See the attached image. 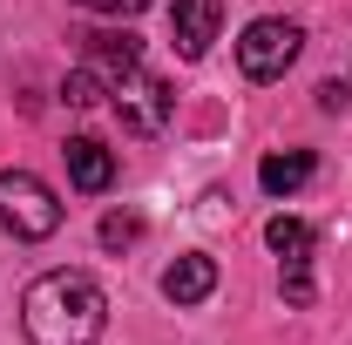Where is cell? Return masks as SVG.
Masks as SVG:
<instances>
[{
    "label": "cell",
    "mask_w": 352,
    "mask_h": 345,
    "mask_svg": "<svg viewBox=\"0 0 352 345\" xmlns=\"http://www.w3.org/2000/svg\"><path fill=\"white\" fill-rule=\"evenodd\" d=\"M109 325V298L88 271H41L21 291V332L28 345H95Z\"/></svg>",
    "instance_id": "obj_1"
},
{
    "label": "cell",
    "mask_w": 352,
    "mask_h": 345,
    "mask_svg": "<svg viewBox=\"0 0 352 345\" xmlns=\"http://www.w3.org/2000/svg\"><path fill=\"white\" fill-rule=\"evenodd\" d=\"M0 223H7L14 237L41 244V237L61 230V203H54V190H47L34 170H0Z\"/></svg>",
    "instance_id": "obj_2"
},
{
    "label": "cell",
    "mask_w": 352,
    "mask_h": 345,
    "mask_svg": "<svg viewBox=\"0 0 352 345\" xmlns=\"http://www.w3.org/2000/svg\"><path fill=\"white\" fill-rule=\"evenodd\" d=\"M298 47H305V34H298V21H251L244 27V41H237V68L251 75V82H278L292 61H298Z\"/></svg>",
    "instance_id": "obj_3"
},
{
    "label": "cell",
    "mask_w": 352,
    "mask_h": 345,
    "mask_svg": "<svg viewBox=\"0 0 352 345\" xmlns=\"http://www.w3.org/2000/svg\"><path fill=\"white\" fill-rule=\"evenodd\" d=\"M264 244L278 251V271H285V298L292 304H311V244H318V230H311L305 216H271L264 223Z\"/></svg>",
    "instance_id": "obj_4"
},
{
    "label": "cell",
    "mask_w": 352,
    "mask_h": 345,
    "mask_svg": "<svg viewBox=\"0 0 352 345\" xmlns=\"http://www.w3.org/2000/svg\"><path fill=\"white\" fill-rule=\"evenodd\" d=\"M109 95H116V115H122V129H129V135H163V129H170V102H176V95H170L163 75L135 68V75H122Z\"/></svg>",
    "instance_id": "obj_5"
},
{
    "label": "cell",
    "mask_w": 352,
    "mask_h": 345,
    "mask_svg": "<svg viewBox=\"0 0 352 345\" xmlns=\"http://www.w3.org/2000/svg\"><path fill=\"white\" fill-rule=\"evenodd\" d=\"M223 27V0H176L170 7V41L183 61H204L210 54V41H217Z\"/></svg>",
    "instance_id": "obj_6"
},
{
    "label": "cell",
    "mask_w": 352,
    "mask_h": 345,
    "mask_svg": "<svg viewBox=\"0 0 352 345\" xmlns=\"http://www.w3.org/2000/svg\"><path fill=\"white\" fill-rule=\"evenodd\" d=\"M61 156H68V183L88 190V197H102V190L116 183V149H109V142H95V135H75Z\"/></svg>",
    "instance_id": "obj_7"
},
{
    "label": "cell",
    "mask_w": 352,
    "mask_h": 345,
    "mask_svg": "<svg viewBox=\"0 0 352 345\" xmlns=\"http://www.w3.org/2000/svg\"><path fill=\"white\" fill-rule=\"evenodd\" d=\"M210 291H217V258H204V251H183L163 271V298L170 304H204Z\"/></svg>",
    "instance_id": "obj_8"
},
{
    "label": "cell",
    "mask_w": 352,
    "mask_h": 345,
    "mask_svg": "<svg viewBox=\"0 0 352 345\" xmlns=\"http://www.w3.org/2000/svg\"><path fill=\"white\" fill-rule=\"evenodd\" d=\"M88 68L116 88L122 75H135V68H142V41H135L129 27H122V34H88Z\"/></svg>",
    "instance_id": "obj_9"
},
{
    "label": "cell",
    "mask_w": 352,
    "mask_h": 345,
    "mask_svg": "<svg viewBox=\"0 0 352 345\" xmlns=\"http://www.w3.org/2000/svg\"><path fill=\"white\" fill-rule=\"evenodd\" d=\"M311 170H318L311 149H285V156H264L258 183L271 190V197H292V190H305V183H311Z\"/></svg>",
    "instance_id": "obj_10"
},
{
    "label": "cell",
    "mask_w": 352,
    "mask_h": 345,
    "mask_svg": "<svg viewBox=\"0 0 352 345\" xmlns=\"http://www.w3.org/2000/svg\"><path fill=\"white\" fill-rule=\"evenodd\" d=\"M102 75H95V68H75V75H68V82H61V102H68V109H95V102H102Z\"/></svg>",
    "instance_id": "obj_11"
},
{
    "label": "cell",
    "mask_w": 352,
    "mask_h": 345,
    "mask_svg": "<svg viewBox=\"0 0 352 345\" xmlns=\"http://www.w3.org/2000/svg\"><path fill=\"white\" fill-rule=\"evenodd\" d=\"M135 237H142V216H129V210L102 216V244H109V251H129Z\"/></svg>",
    "instance_id": "obj_12"
},
{
    "label": "cell",
    "mask_w": 352,
    "mask_h": 345,
    "mask_svg": "<svg viewBox=\"0 0 352 345\" xmlns=\"http://www.w3.org/2000/svg\"><path fill=\"white\" fill-rule=\"evenodd\" d=\"M82 7H88V14H116V21H135L149 0H82Z\"/></svg>",
    "instance_id": "obj_13"
},
{
    "label": "cell",
    "mask_w": 352,
    "mask_h": 345,
    "mask_svg": "<svg viewBox=\"0 0 352 345\" xmlns=\"http://www.w3.org/2000/svg\"><path fill=\"white\" fill-rule=\"evenodd\" d=\"M352 102V82H318V109H346Z\"/></svg>",
    "instance_id": "obj_14"
}]
</instances>
